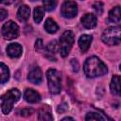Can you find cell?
<instances>
[{"instance_id":"cell-5","label":"cell","mask_w":121,"mask_h":121,"mask_svg":"<svg viewBox=\"0 0 121 121\" xmlns=\"http://www.w3.org/2000/svg\"><path fill=\"white\" fill-rule=\"evenodd\" d=\"M74 42H75V39H74V34L72 31L66 30L62 33L59 41V50H60L61 57L64 58L68 56Z\"/></svg>"},{"instance_id":"cell-19","label":"cell","mask_w":121,"mask_h":121,"mask_svg":"<svg viewBox=\"0 0 121 121\" xmlns=\"http://www.w3.org/2000/svg\"><path fill=\"white\" fill-rule=\"evenodd\" d=\"M44 28H45V30H46L48 33L53 34V33H56V32H57V30L59 29V26H58L57 23H56L54 20L48 18V19H46V21H45Z\"/></svg>"},{"instance_id":"cell-16","label":"cell","mask_w":121,"mask_h":121,"mask_svg":"<svg viewBox=\"0 0 121 121\" xmlns=\"http://www.w3.org/2000/svg\"><path fill=\"white\" fill-rule=\"evenodd\" d=\"M111 91L115 95H120V78L117 75H114L112 78L111 85H110Z\"/></svg>"},{"instance_id":"cell-27","label":"cell","mask_w":121,"mask_h":121,"mask_svg":"<svg viewBox=\"0 0 121 121\" xmlns=\"http://www.w3.org/2000/svg\"><path fill=\"white\" fill-rule=\"evenodd\" d=\"M8 17V11L4 9H0V21H3Z\"/></svg>"},{"instance_id":"cell-20","label":"cell","mask_w":121,"mask_h":121,"mask_svg":"<svg viewBox=\"0 0 121 121\" xmlns=\"http://www.w3.org/2000/svg\"><path fill=\"white\" fill-rule=\"evenodd\" d=\"M43 15H44V9L42 7H36L35 9H34V14H33L34 21L37 24H39L43 20Z\"/></svg>"},{"instance_id":"cell-2","label":"cell","mask_w":121,"mask_h":121,"mask_svg":"<svg viewBox=\"0 0 121 121\" xmlns=\"http://www.w3.org/2000/svg\"><path fill=\"white\" fill-rule=\"evenodd\" d=\"M21 93L18 89H10L1 96V109L4 114H9L15 102L19 100Z\"/></svg>"},{"instance_id":"cell-1","label":"cell","mask_w":121,"mask_h":121,"mask_svg":"<svg viewBox=\"0 0 121 121\" xmlns=\"http://www.w3.org/2000/svg\"><path fill=\"white\" fill-rule=\"evenodd\" d=\"M83 70H84L85 75L88 78L100 77V76L107 74V72H108V68H107L106 64L95 56L89 57L85 60Z\"/></svg>"},{"instance_id":"cell-23","label":"cell","mask_w":121,"mask_h":121,"mask_svg":"<svg viewBox=\"0 0 121 121\" xmlns=\"http://www.w3.org/2000/svg\"><path fill=\"white\" fill-rule=\"evenodd\" d=\"M93 8L95 10V12L97 13V15H101L103 13V4L101 2H95L93 5Z\"/></svg>"},{"instance_id":"cell-15","label":"cell","mask_w":121,"mask_h":121,"mask_svg":"<svg viewBox=\"0 0 121 121\" xmlns=\"http://www.w3.org/2000/svg\"><path fill=\"white\" fill-rule=\"evenodd\" d=\"M30 16V8L26 5H23L19 8L17 12V18L20 22H26Z\"/></svg>"},{"instance_id":"cell-26","label":"cell","mask_w":121,"mask_h":121,"mask_svg":"<svg viewBox=\"0 0 121 121\" xmlns=\"http://www.w3.org/2000/svg\"><path fill=\"white\" fill-rule=\"evenodd\" d=\"M42 48H43V41L41 39H38L36 41V43H35V49L40 51Z\"/></svg>"},{"instance_id":"cell-30","label":"cell","mask_w":121,"mask_h":121,"mask_svg":"<svg viewBox=\"0 0 121 121\" xmlns=\"http://www.w3.org/2000/svg\"><path fill=\"white\" fill-rule=\"evenodd\" d=\"M62 120L64 121V120H74V118H72V117H64V118H62Z\"/></svg>"},{"instance_id":"cell-6","label":"cell","mask_w":121,"mask_h":121,"mask_svg":"<svg viewBox=\"0 0 121 121\" xmlns=\"http://www.w3.org/2000/svg\"><path fill=\"white\" fill-rule=\"evenodd\" d=\"M2 35L7 40H12L19 35V26L13 21H8L2 26Z\"/></svg>"},{"instance_id":"cell-4","label":"cell","mask_w":121,"mask_h":121,"mask_svg":"<svg viewBox=\"0 0 121 121\" xmlns=\"http://www.w3.org/2000/svg\"><path fill=\"white\" fill-rule=\"evenodd\" d=\"M46 78H47V82H48V88L49 91L57 95L60 92L61 90V78L60 74L53 68H50L46 72Z\"/></svg>"},{"instance_id":"cell-25","label":"cell","mask_w":121,"mask_h":121,"mask_svg":"<svg viewBox=\"0 0 121 121\" xmlns=\"http://www.w3.org/2000/svg\"><path fill=\"white\" fill-rule=\"evenodd\" d=\"M71 64H72V67H73V71L74 72H78V68H79V65H78V60H75V59L71 60Z\"/></svg>"},{"instance_id":"cell-18","label":"cell","mask_w":121,"mask_h":121,"mask_svg":"<svg viewBox=\"0 0 121 121\" xmlns=\"http://www.w3.org/2000/svg\"><path fill=\"white\" fill-rule=\"evenodd\" d=\"M9 78V70L8 66L2 62H0V83H6Z\"/></svg>"},{"instance_id":"cell-10","label":"cell","mask_w":121,"mask_h":121,"mask_svg":"<svg viewBox=\"0 0 121 121\" xmlns=\"http://www.w3.org/2000/svg\"><path fill=\"white\" fill-rule=\"evenodd\" d=\"M6 50H7V54L10 58H19L23 53L22 46L17 43H13L9 44Z\"/></svg>"},{"instance_id":"cell-21","label":"cell","mask_w":121,"mask_h":121,"mask_svg":"<svg viewBox=\"0 0 121 121\" xmlns=\"http://www.w3.org/2000/svg\"><path fill=\"white\" fill-rule=\"evenodd\" d=\"M43 4L44 7V9L47 11H51L55 9L57 6V0H43Z\"/></svg>"},{"instance_id":"cell-7","label":"cell","mask_w":121,"mask_h":121,"mask_svg":"<svg viewBox=\"0 0 121 121\" xmlns=\"http://www.w3.org/2000/svg\"><path fill=\"white\" fill-rule=\"evenodd\" d=\"M61 15L65 18H74L78 13V6L76 2L71 0H66L60 9Z\"/></svg>"},{"instance_id":"cell-17","label":"cell","mask_w":121,"mask_h":121,"mask_svg":"<svg viewBox=\"0 0 121 121\" xmlns=\"http://www.w3.org/2000/svg\"><path fill=\"white\" fill-rule=\"evenodd\" d=\"M121 19V11H120V7L116 6L112 9L110 10L109 12V20L112 23H119Z\"/></svg>"},{"instance_id":"cell-28","label":"cell","mask_w":121,"mask_h":121,"mask_svg":"<svg viewBox=\"0 0 121 121\" xmlns=\"http://www.w3.org/2000/svg\"><path fill=\"white\" fill-rule=\"evenodd\" d=\"M67 109H68L67 104H66L65 102H63L61 105H60V106L58 107V112H65Z\"/></svg>"},{"instance_id":"cell-13","label":"cell","mask_w":121,"mask_h":121,"mask_svg":"<svg viewBox=\"0 0 121 121\" xmlns=\"http://www.w3.org/2000/svg\"><path fill=\"white\" fill-rule=\"evenodd\" d=\"M92 41H93V37L91 35L83 34L80 36V38L78 39V46L81 52H86L89 49Z\"/></svg>"},{"instance_id":"cell-24","label":"cell","mask_w":121,"mask_h":121,"mask_svg":"<svg viewBox=\"0 0 121 121\" xmlns=\"http://www.w3.org/2000/svg\"><path fill=\"white\" fill-rule=\"evenodd\" d=\"M33 109H29V108H26V109H23L21 112H20V113H21V115L22 116H24V117H26V116H29V115H31L32 113H33Z\"/></svg>"},{"instance_id":"cell-9","label":"cell","mask_w":121,"mask_h":121,"mask_svg":"<svg viewBox=\"0 0 121 121\" xmlns=\"http://www.w3.org/2000/svg\"><path fill=\"white\" fill-rule=\"evenodd\" d=\"M59 49V43L56 41L50 42L46 47H45V56L47 59H49L52 61H56V58H55V54Z\"/></svg>"},{"instance_id":"cell-14","label":"cell","mask_w":121,"mask_h":121,"mask_svg":"<svg viewBox=\"0 0 121 121\" xmlns=\"http://www.w3.org/2000/svg\"><path fill=\"white\" fill-rule=\"evenodd\" d=\"M39 120H45V121H52L53 115L51 114V109L48 105H43L39 111L38 114Z\"/></svg>"},{"instance_id":"cell-29","label":"cell","mask_w":121,"mask_h":121,"mask_svg":"<svg viewBox=\"0 0 121 121\" xmlns=\"http://www.w3.org/2000/svg\"><path fill=\"white\" fill-rule=\"evenodd\" d=\"M14 2V0H0V3L3 5H10Z\"/></svg>"},{"instance_id":"cell-8","label":"cell","mask_w":121,"mask_h":121,"mask_svg":"<svg viewBox=\"0 0 121 121\" xmlns=\"http://www.w3.org/2000/svg\"><path fill=\"white\" fill-rule=\"evenodd\" d=\"M97 20L95 15L92 14V13H86L85 15H83V17L81 18V24L85 28H94L96 26Z\"/></svg>"},{"instance_id":"cell-22","label":"cell","mask_w":121,"mask_h":121,"mask_svg":"<svg viewBox=\"0 0 121 121\" xmlns=\"http://www.w3.org/2000/svg\"><path fill=\"white\" fill-rule=\"evenodd\" d=\"M85 120H105V117H103L100 113L97 112H88L85 116Z\"/></svg>"},{"instance_id":"cell-11","label":"cell","mask_w":121,"mask_h":121,"mask_svg":"<svg viewBox=\"0 0 121 121\" xmlns=\"http://www.w3.org/2000/svg\"><path fill=\"white\" fill-rule=\"evenodd\" d=\"M27 79L33 84H40L42 81V71L38 66L33 67L28 73Z\"/></svg>"},{"instance_id":"cell-12","label":"cell","mask_w":121,"mask_h":121,"mask_svg":"<svg viewBox=\"0 0 121 121\" xmlns=\"http://www.w3.org/2000/svg\"><path fill=\"white\" fill-rule=\"evenodd\" d=\"M25 99L29 103H37L41 100V95L39 93H37L33 89H26L24 93Z\"/></svg>"},{"instance_id":"cell-31","label":"cell","mask_w":121,"mask_h":121,"mask_svg":"<svg viewBox=\"0 0 121 121\" xmlns=\"http://www.w3.org/2000/svg\"><path fill=\"white\" fill-rule=\"evenodd\" d=\"M31 1H37V0H31Z\"/></svg>"},{"instance_id":"cell-3","label":"cell","mask_w":121,"mask_h":121,"mask_svg":"<svg viewBox=\"0 0 121 121\" xmlns=\"http://www.w3.org/2000/svg\"><path fill=\"white\" fill-rule=\"evenodd\" d=\"M120 31L121 28L119 26H110L106 28L101 36L102 42L108 45H118L121 41Z\"/></svg>"}]
</instances>
